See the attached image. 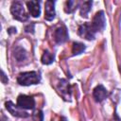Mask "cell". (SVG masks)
<instances>
[{"instance_id": "ac0fdd59", "label": "cell", "mask_w": 121, "mask_h": 121, "mask_svg": "<svg viewBox=\"0 0 121 121\" xmlns=\"http://www.w3.org/2000/svg\"><path fill=\"white\" fill-rule=\"evenodd\" d=\"M25 29H26V32H31V33H33V30H34V24H31V25L29 24L28 26H26Z\"/></svg>"}, {"instance_id": "8fae6325", "label": "cell", "mask_w": 121, "mask_h": 121, "mask_svg": "<svg viewBox=\"0 0 121 121\" xmlns=\"http://www.w3.org/2000/svg\"><path fill=\"white\" fill-rule=\"evenodd\" d=\"M26 6L28 9L29 13L33 17H39L41 13V8H40V2L38 1H28L26 2Z\"/></svg>"}, {"instance_id": "2e32d148", "label": "cell", "mask_w": 121, "mask_h": 121, "mask_svg": "<svg viewBox=\"0 0 121 121\" xmlns=\"http://www.w3.org/2000/svg\"><path fill=\"white\" fill-rule=\"evenodd\" d=\"M85 50V45L81 43H73V46H72V53L73 55H78L80 53H82L83 51Z\"/></svg>"}, {"instance_id": "277c9868", "label": "cell", "mask_w": 121, "mask_h": 121, "mask_svg": "<svg viewBox=\"0 0 121 121\" xmlns=\"http://www.w3.org/2000/svg\"><path fill=\"white\" fill-rule=\"evenodd\" d=\"M78 35H79L80 37L84 38L85 40L91 41V40H94V39H95V30L93 29L91 24H89V23H84V24L80 25L79 27H78Z\"/></svg>"}, {"instance_id": "d6986e66", "label": "cell", "mask_w": 121, "mask_h": 121, "mask_svg": "<svg viewBox=\"0 0 121 121\" xmlns=\"http://www.w3.org/2000/svg\"><path fill=\"white\" fill-rule=\"evenodd\" d=\"M2 82L3 83H7L8 82V78H6V75H5V73L2 71Z\"/></svg>"}, {"instance_id": "9c48e42d", "label": "cell", "mask_w": 121, "mask_h": 121, "mask_svg": "<svg viewBox=\"0 0 121 121\" xmlns=\"http://www.w3.org/2000/svg\"><path fill=\"white\" fill-rule=\"evenodd\" d=\"M93 96L96 102H101L108 96V91L103 85H97L93 91Z\"/></svg>"}, {"instance_id": "3957f363", "label": "cell", "mask_w": 121, "mask_h": 121, "mask_svg": "<svg viewBox=\"0 0 121 121\" xmlns=\"http://www.w3.org/2000/svg\"><path fill=\"white\" fill-rule=\"evenodd\" d=\"M91 26L93 27V29L95 30V32L97 31H102L105 28L106 26V19H105V15L104 12L102 10L97 11L95 13V15L93 18V21L91 23Z\"/></svg>"}, {"instance_id": "e0dca14e", "label": "cell", "mask_w": 121, "mask_h": 121, "mask_svg": "<svg viewBox=\"0 0 121 121\" xmlns=\"http://www.w3.org/2000/svg\"><path fill=\"white\" fill-rule=\"evenodd\" d=\"M43 114L42 111H36L33 114V121H43Z\"/></svg>"}, {"instance_id": "52a82bcc", "label": "cell", "mask_w": 121, "mask_h": 121, "mask_svg": "<svg viewBox=\"0 0 121 121\" xmlns=\"http://www.w3.org/2000/svg\"><path fill=\"white\" fill-rule=\"evenodd\" d=\"M58 91H59L60 95L63 97V99L70 100V97H71V86H70V83L66 79L61 78L59 81V83H58Z\"/></svg>"}, {"instance_id": "6da1fadb", "label": "cell", "mask_w": 121, "mask_h": 121, "mask_svg": "<svg viewBox=\"0 0 121 121\" xmlns=\"http://www.w3.org/2000/svg\"><path fill=\"white\" fill-rule=\"evenodd\" d=\"M41 80L40 75L35 71L23 72L17 77V82L23 86H29L33 84H38Z\"/></svg>"}, {"instance_id": "5b68a950", "label": "cell", "mask_w": 121, "mask_h": 121, "mask_svg": "<svg viewBox=\"0 0 121 121\" xmlns=\"http://www.w3.org/2000/svg\"><path fill=\"white\" fill-rule=\"evenodd\" d=\"M17 105L26 110H32L35 107V100L32 96L26 95H20L17 97Z\"/></svg>"}, {"instance_id": "9a60e30c", "label": "cell", "mask_w": 121, "mask_h": 121, "mask_svg": "<svg viewBox=\"0 0 121 121\" xmlns=\"http://www.w3.org/2000/svg\"><path fill=\"white\" fill-rule=\"evenodd\" d=\"M78 6V2L73 1V0H69L65 3V8H64V11L66 13H72L76 10V9Z\"/></svg>"}, {"instance_id": "4fadbf2b", "label": "cell", "mask_w": 121, "mask_h": 121, "mask_svg": "<svg viewBox=\"0 0 121 121\" xmlns=\"http://www.w3.org/2000/svg\"><path fill=\"white\" fill-rule=\"evenodd\" d=\"M13 57L17 60V61H23L26 58V52L24 48H22L20 46H17L13 50Z\"/></svg>"}, {"instance_id": "30bf717a", "label": "cell", "mask_w": 121, "mask_h": 121, "mask_svg": "<svg viewBox=\"0 0 121 121\" xmlns=\"http://www.w3.org/2000/svg\"><path fill=\"white\" fill-rule=\"evenodd\" d=\"M44 18L47 21H52L55 18L56 12H55V2L48 0L45 2L44 5Z\"/></svg>"}, {"instance_id": "7c38bea8", "label": "cell", "mask_w": 121, "mask_h": 121, "mask_svg": "<svg viewBox=\"0 0 121 121\" xmlns=\"http://www.w3.org/2000/svg\"><path fill=\"white\" fill-rule=\"evenodd\" d=\"M92 4H93L92 1H85V2H83L81 4L80 9H79V13H80V16L81 17H84V18H87L88 17V14H89V12L91 10Z\"/></svg>"}, {"instance_id": "5bb4252c", "label": "cell", "mask_w": 121, "mask_h": 121, "mask_svg": "<svg viewBox=\"0 0 121 121\" xmlns=\"http://www.w3.org/2000/svg\"><path fill=\"white\" fill-rule=\"evenodd\" d=\"M41 60H42V63L43 64H46V65L47 64H51L54 61V55L52 53H50L49 51L46 50V51L43 52Z\"/></svg>"}, {"instance_id": "8992f818", "label": "cell", "mask_w": 121, "mask_h": 121, "mask_svg": "<svg viewBox=\"0 0 121 121\" xmlns=\"http://www.w3.org/2000/svg\"><path fill=\"white\" fill-rule=\"evenodd\" d=\"M5 106H6V109L13 115V116H16V117H20V118H26V117H28L29 114L23 111L22 108H20L18 105H14L11 101H7L5 103Z\"/></svg>"}, {"instance_id": "7a4b0ae2", "label": "cell", "mask_w": 121, "mask_h": 121, "mask_svg": "<svg viewBox=\"0 0 121 121\" xmlns=\"http://www.w3.org/2000/svg\"><path fill=\"white\" fill-rule=\"evenodd\" d=\"M10 12L12 14V17L18 21L24 22L28 19V14L24 9L23 3L20 1H14L11 4L10 7Z\"/></svg>"}, {"instance_id": "ba28073f", "label": "cell", "mask_w": 121, "mask_h": 121, "mask_svg": "<svg viewBox=\"0 0 121 121\" xmlns=\"http://www.w3.org/2000/svg\"><path fill=\"white\" fill-rule=\"evenodd\" d=\"M54 40L57 43H63L68 40V32L64 26H59L54 31Z\"/></svg>"}]
</instances>
